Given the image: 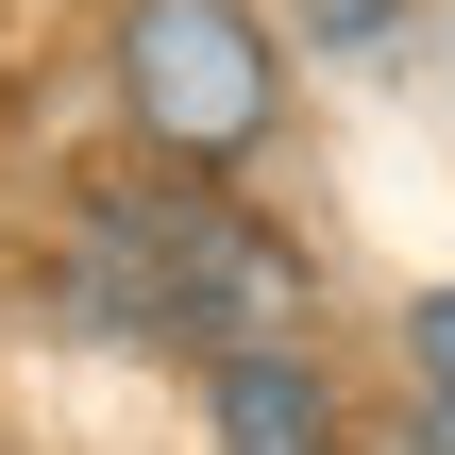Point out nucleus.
Wrapping results in <instances>:
<instances>
[{"label": "nucleus", "instance_id": "obj_1", "mask_svg": "<svg viewBox=\"0 0 455 455\" xmlns=\"http://www.w3.org/2000/svg\"><path fill=\"white\" fill-rule=\"evenodd\" d=\"M68 304L101 338H220V355H287V321L321 304L304 253L270 220H236L220 186H101L68 236Z\"/></svg>", "mask_w": 455, "mask_h": 455}, {"label": "nucleus", "instance_id": "obj_2", "mask_svg": "<svg viewBox=\"0 0 455 455\" xmlns=\"http://www.w3.org/2000/svg\"><path fill=\"white\" fill-rule=\"evenodd\" d=\"M118 84H135V118L186 152V169H220V152H253L270 135V34L236 17V0H135L118 17Z\"/></svg>", "mask_w": 455, "mask_h": 455}, {"label": "nucleus", "instance_id": "obj_3", "mask_svg": "<svg viewBox=\"0 0 455 455\" xmlns=\"http://www.w3.org/2000/svg\"><path fill=\"white\" fill-rule=\"evenodd\" d=\"M220 455H338V388L304 355H220Z\"/></svg>", "mask_w": 455, "mask_h": 455}, {"label": "nucleus", "instance_id": "obj_4", "mask_svg": "<svg viewBox=\"0 0 455 455\" xmlns=\"http://www.w3.org/2000/svg\"><path fill=\"white\" fill-rule=\"evenodd\" d=\"M422 371H455V287H439V304H422Z\"/></svg>", "mask_w": 455, "mask_h": 455}, {"label": "nucleus", "instance_id": "obj_5", "mask_svg": "<svg viewBox=\"0 0 455 455\" xmlns=\"http://www.w3.org/2000/svg\"><path fill=\"white\" fill-rule=\"evenodd\" d=\"M422 455H455V371H439V405H422Z\"/></svg>", "mask_w": 455, "mask_h": 455}]
</instances>
